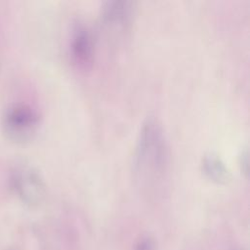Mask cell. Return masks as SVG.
<instances>
[{
	"label": "cell",
	"instance_id": "3957f363",
	"mask_svg": "<svg viewBox=\"0 0 250 250\" xmlns=\"http://www.w3.org/2000/svg\"><path fill=\"white\" fill-rule=\"evenodd\" d=\"M38 124L37 112L28 105L19 104L6 112L3 119V132L9 140L23 143L32 138Z\"/></svg>",
	"mask_w": 250,
	"mask_h": 250
},
{
	"label": "cell",
	"instance_id": "6da1fadb",
	"mask_svg": "<svg viewBox=\"0 0 250 250\" xmlns=\"http://www.w3.org/2000/svg\"><path fill=\"white\" fill-rule=\"evenodd\" d=\"M170 150L164 130L155 118H147L140 130L134 154L136 181L143 188L156 189L166 184Z\"/></svg>",
	"mask_w": 250,
	"mask_h": 250
},
{
	"label": "cell",
	"instance_id": "5b68a950",
	"mask_svg": "<svg viewBox=\"0 0 250 250\" xmlns=\"http://www.w3.org/2000/svg\"><path fill=\"white\" fill-rule=\"evenodd\" d=\"M95 46L93 36L88 27L76 22L69 39V55L72 62L81 69H88L94 60Z\"/></svg>",
	"mask_w": 250,
	"mask_h": 250
},
{
	"label": "cell",
	"instance_id": "277c9868",
	"mask_svg": "<svg viewBox=\"0 0 250 250\" xmlns=\"http://www.w3.org/2000/svg\"><path fill=\"white\" fill-rule=\"evenodd\" d=\"M10 182L13 189L22 201L36 205L45 196V185L40 174L30 165L19 163L11 171Z\"/></svg>",
	"mask_w": 250,
	"mask_h": 250
},
{
	"label": "cell",
	"instance_id": "8992f818",
	"mask_svg": "<svg viewBox=\"0 0 250 250\" xmlns=\"http://www.w3.org/2000/svg\"><path fill=\"white\" fill-rule=\"evenodd\" d=\"M203 170L213 180L218 182L228 179V170L217 155L209 154L203 159Z\"/></svg>",
	"mask_w": 250,
	"mask_h": 250
},
{
	"label": "cell",
	"instance_id": "7a4b0ae2",
	"mask_svg": "<svg viewBox=\"0 0 250 250\" xmlns=\"http://www.w3.org/2000/svg\"><path fill=\"white\" fill-rule=\"evenodd\" d=\"M134 10L129 1H109L102 8L101 26L105 37L111 42H122L128 35Z\"/></svg>",
	"mask_w": 250,
	"mask_h": 250
}]
</instances>
